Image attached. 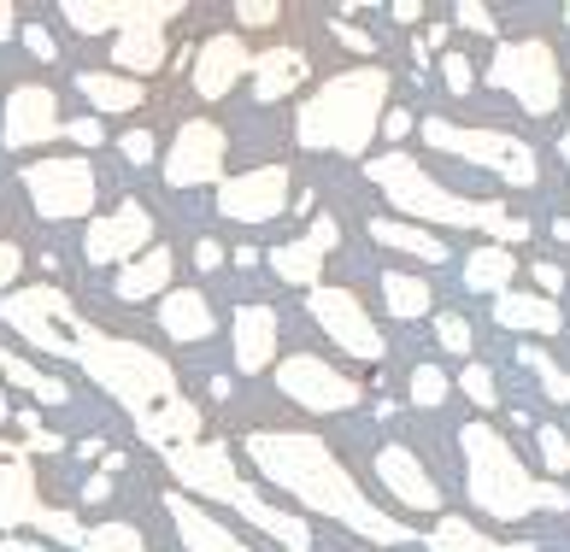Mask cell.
Returning <instances> with one entry per match:
<instances>
[{"label":"cell","mask_w":570,"mask_h":552,"mask_svg":"<svg viewBox=\"0 0 570 552\" xmlns=\"http://www.w3.org/2000/svg\"><path fill=\"white\" fill-rule=\"evenodd\" d=\"M530 270H535V283H541V294H547V300H553V294L564 288V270H559L553 259H535Z\"/></svg>","instance_id":"7dc6e473"},{"label":"cell","mask_w":570,"mask_h":552,"mask_svg":"<svg viewBox=\"0 0 570 552\" xmlns=\"http://www.w3.org/2000/svg\"><path fill=\"white\" fill-rule=\"evenodd\" d=\"M77 365L89 371L124 412H130V423L141 430V441H147L159 459L177 453V447H188V441H206V435H200L206 423H200V412H195V400L177 388L171 365H165L154 347L124 342V335H107V329L82 324V329H77Z\"/></svg>","instance_id":"7a4b0ae2"},{"label":"cell","mask_w":570,"mask_h":552,"mask_svg":"<svg viewBox=\"0 0 570 552\" xmlns=\"http://www.w3.org/2000/svg\"><path fill=\"white\" fill-rule=\"evenodd\" d=\"M564 165H570V130H564Z\"/></svg>","instance_id":"680465c9"},{"label":"cell","mask_w":570,"mask_h":552,"mask_svg":"<svg viewBox=\"0 0 570 552\" xmlns=\"http://www.w3.org/2000/svg\"><path fill=\"white\" fill-rule=\"evenodd\" d=\"M195 265H200V270H218V265H224V247H218V241H195Z\"/></svg>","instance_id":"816d5d0a"},{"label":"cell","mask_w":570,"mask_h":552,"mask_svg":"<svg viewBox=\"0 0 570 552\" xmlns=\"http://www.w3.org/2000/svg\"><path fill=\"white\" fill-rule=\"evenodd\" d=\"M335 236H342V229H335V218H312V229L301 241H283V247H271L265 253V265L283 276L288 288H318V270H324V253L335 247Z\"/></svg>","instance_id":"ffe728a7"},{"label":"cell","mask_w":570,"mask_h":552,"mask_svg":"<svg viewBox=\"0 0 570 552\" xmlns=\"http://www.w3.org/2000/svg\"><path fill=\"white\" fill-rule=\"evenodd\" d=\"M24 48H30L36 59H53V53H59V48H53V36H48V30H24Z\"/></svg>","instance_id":"f907efd6"},{"label":"cell","mask_w":570,"mask_h":552,"mask_svg":"<svg viewBox=\"0 0 570 552\" xmlns=\"http://www.w3.org/2000/svg\"><path fill=\"white\" fill-rule=\"evenodd\" d=\"M118 147H124V159H130V165H147V159L159 154V141H154V130H130V136L118 141Z\"/></svg>","instance_id":"7bdbcfd3"},{"label":"cell","mask_w":570,"mask_h":552,"mask_svg":"<svg viewBox=\"0 0 570 552\" xmlns=\"http://www.w3.org/2000/svg\"><path fill=\"white\" fill-rule=\"evenodd\" d=\"M147 241H154V211L141 200H118V211L89 224L82 253H89V265H130L147 253Z\"/></svg>","instance_id":"e0dca14e"},{"label":"cell","mask_w":570,"mask_h":552,"mask_svg":"<svg viewBox=\"0 0 570 552\" xmlns=\"http://www.w3.org/2000/svg\"><path fill=\"white\" fill-rule=\"evenodd\" d=\"M82 552H147V541L136 523H100L82 535Z\"/></svg>","instance_id":"e575fe53"},{"label":"cell","mask_w":570,"mask_h":552,"mask_svg":"<svg viewBox=\"0 0 570 552\" xmlns=\"http://www.w3.org/2000/svg\"><path fill=\"white\" fill-rule=\"evenodd\" d=\"M494 324L505 329H523V335H559V300H547V294H518V288H505L500 300H494Z\"/></svg>","instance_id":"484cf974"},{"label":"cell","mask_w":570,"mask_h":552,"mask_svg":"<svg viewBox=\"0 0 570 552\" xmlns=\"http://www.w3.org/2000/svg\"><path fill=\"white\" fill-rule=\"evenodd\" d=\"M441 77H448L453 95H471V89H476V82H471L476 71H471V59H464V53H448V59H441Z\"/></svg>","instance_id":"b9f144b4"},{"label":"cell","mask_w":570,"mask_h":552,"mask_svg":"<svg viewBox=\"0 0 570 552\" xmlns=\"http://www.w3.org/2000/svg\"><path fill=\"white\" fill-rule=\"evenodd\" d=\"M523 365H530V371L541 376L547 400H559V406H570V376L559 371V358H553V353H541V347H523Z\"/></svg>","instance_id":"d590c367"},{"label":"cell","mask_w":570,"mask_h":552,"mask_svg":"<svg viewBox=\"0 0 570 552\" xmlns=\"http://www.w3.org/2000/svg\"><path fill=\"white\" fill-rule=\"evenodd\" d=\"M66 136V118H59V95L48 82H18L7 89V106H0V141L12 147H36V141H53Z\"/></svg>","instance_id":"9a60e30c"},{"label":"cell","mask_w":570,"mask_h":552,"mask_svg":"<svg viewBox=\"0 0 570 552\" xmlns=\"http://www.w3.org/2000/svg\"><path fill=\"white\" fill-rule=\"evenodd\" d=\"M383 300L389 317H430V276H412V270H383Z\"/></svg>","instance_id":"d6a6232c"},{"label":"cell","mask_w":570,"mask_h":552,"mask_svg":"<svg viewBox=\"0 0 570 552\" xmlns=\"http://www.w3.org/2000/svg\"><path fill=\"white\" fill-rule=\"evenodd\" d=\"M224 159H229V141L213 118H195L183 124L171 154H165V183L171 188H206V183H224Z\"/></svg>","instance_id":"5bb4252c"},{"label":"cell","mask_w":570,"mask_h":552,"mask_svg":"<svg viewBox=\"0 0 570 552\" xmlns=\"http://www.w3.org/2000/svg\"><path fill=\"white\" fill-rule=\"evenodd\" d=\"M441 400H448V376H441L435 365H417L412 371V406L417 412H435Z\"/></svg>","instance_id":"8d00e7d4"},{"label":"cell","mask_w":570,"mask_h":552,"mask_svg":"<svg viewBox=\"0 0 570 552\" xmlns=\"http://www.w3.org/2000/svg\"><path fill=\"white\" fill-rule=\"evenodd\" d=\"M541 464L547 471H570V435L559 430V423H541Z\"/></svg>","instance_id":"f35d334b"},{"label":"cell","mask_w":570,"mask_h":552,"mask_svg":"<svg viewBox=\"0 0 570 552\" xmlns=\"http://www.w3.org/2000/svg\"><path fill=\"white\" fill-rule=\"evenodd\" d=\"M383 195L406 211V218L417 224H448V229H482V236H494V247L505 241H530V224L512 218L500 200H464L453 195V188H441L424 165L406 159V154H383V159H371V171H365Z\"/></svg>","instance_id":"5b68a950"},{"label":"cell","mask_w":570,"mask_h":552,"mask_svg":"<svg viewBox=\"0 0 570 552\" xmlns=\"http://www.w3.org/2000/svg\"><path fill=\"white\" fill-rule=\"evenodd\" d=\"M82 95H89L100 112H136V106L147 100V82L124 77V71H82Z\"/></svg>","instance_id":"f546056e"},{"label":"cell","mask_w":570,"mask_h":552,"mask_svg":"<svg viewBox=\"0 0 570 552\" xmlns=\"http://www.w3.org/2000/svg\"><path fill=\"white\" fill-rule=\"evenodd\" d=\"M453 18L464 30H482V36H494V12L489 7H453Z\"/></svg>","instance_id":"bcb514c9"},{"label":"cell","mask_w":570,"mask_h":552,"mask_svg":"<svg viewBox=\"0 0 570 552\" xmlns=\"http://www.w3.org/2000/svg\"><path fill=\"white\" fill-rule=\"evenodd\" d=\"M236 18H242L247 30H259V24H277L283 7H271V0H253V7H236Z\"/></svg>","instance_id":"f6af8a7d"},{"label":"cell","mask_w":570,"mask_h":552,"mask_svg":"<svg viewBox=\"0 0 570 552\" xmlns=\"http://www.w3.org/2000/svg\"><path fill=\"white\" fill-rule=\"evenodd\" d=\"M335 36H342V41H347L353 53H371V48H376V41H371L365 30H353V24H342V30H335Z\"/></svg>","instance_id":"f5cc1de1"},{"label":"cell","mask_w":570,"mask_h":552,"mask_svg":"<svg viewBox=\"0 0 570 552\" xmlns=\"http://www.w3.org/2000/svg\"><path fill=\"white\" fill-rule=\"evenodd\" d=\"M459 388L476 400V412H494V406H500V388H494V371H489V365H464Z\"/></svg>","instance_id":"74e56055"},{"label":"cell","mask_w":570,"mask_h":552,"mask_svg":"<svg viewBox=\"0 0 570 552\" xmlns=\"http://www.w3.org/2000/svg\"><path fill=\"white\" fill-rule=\"evenodd\" d=\"M0 529H36V535H48L59 546H82V529L71 512H53L48 500H41V487H36V471H30V459H0Z\"/></svg>","instance_id":"30bf717a"},{"label":"cell","mask_w":570,"mask_h":552,"mask_svg":"<svg viewBox=\"0 0 570 552\" xmlns=\"http://www.w3.org/2000/svg\"><path fill=\"white\" fill-rule=\"evenodd\" d=\"M277 388L312 417H342L365 400V388H358L353 376H342L335 365H324V358H312V353L277 358Z\"/></svg>","instance_id":"7c38bea8"},{"label":"cell","mask_w":570,"mask_h":552,"mask_svg":"<svg viewBox=\"0 0 570 552\" xmlns=\"http://www.w3.org/2000/svg\"><path fill=\"white\" fill-rule=\"evenodd\" d=\"M66 136H71L77 147H100V141H107V130H100V118H71V124H66Z\"/></svg>","instance_id":"ee69618b"},{"label":"cell","mask_w":570,"mask_h":552,"mask_svg":"<svg viewBox=\"0 0 570 552\" xmlns=\"http://www.w3.org/2000/svg\"><path fill=\"white\" fill-rule=\"evenodd\" d=\"M171 18H183L177 0H154V7H147V0H130V7H124V0H100V7L71 0L66 7V24H77L82 36H100V30H124V36L130 30H165Z\"/></svg>","instance_id":"ac0fdd59"},{"label":"cell","mask_w":570,"mask_h":552,"mask_svg":"<svg viewBox=\"0 0 570 552\" xmlns=\"http://www.w3.org/2000/svg\"><path fill=\"white\" fill-rule=\"evenodd\" d=\"M306 306H312L318 329H324L342 353H353V358H383V329L371 324V312H365V300H358L353 288L318 283V288L306 294Z\"/></svg>","instance_id":"4fadbf2b"},{"label":"cell","mask_w":570,"mask_h":552,"mask_svg":"<svg viewBox=\"0 0 570 552\" xmlns=\"http://www.w3.org/2000/svg\"><path fill=\"white\" fill-rule=\"evenodd\" d=\"M0 552H48L41 541H24V535H0Z\"/></svg>","instance_id":"db71d44e"},{"label":"cell","mask_w":570,"mask_h":552,"mask_svg":"<svg viewBox=\"0 0 570 552\" xmlns=\"http://www.w3.org/2000/svg\"><path fill=\"white\" fill-rule=\"evenodd\" d=\"M306 82V53L301 48H265V53H253V95L259 100H283L294 95Z\"/></svg>","instance_id":"d4e9b609"},{"label":"cell","mask_w":570,"mask_h":552,"mask_svg":"<svg viewBox=\"0 0 570 552\" xmlns=\"http://www.w3.org/2000/svg\"><path fill=\"white\" fill-rule=\"evenodd\" d=\"M171 270H177V259H171V247H147L141 259H130L118 270V300H147V294H171Z\"/></svg>","instance_id":"4316f807"},{"label":"cell","mask_w":570,"mask_h":552,"mask_svg":"<svg viewBox=\"0 0 570 552\" xmlns=\"http://www.w3.org/2000/svg\"><path fill=\"white\" fill-rule=\"evenodd\" d=\"M12 30H18V12H12V7H7V0H0V41H7V36H12Z\"/></svg>","instance_id":"9f6ffc18"},{"label":"cell","mask_w":570,"mask_h":552,"mask_svg":"<svg viewBox=\"0 0 570 552\" xmlns=\"http://www.w3.org/2000/svg\"><path fill=\"white\" fill-rule=\"evenodd\" d=\"M441 41H448V30H441V24H430L424 36H417V41H412V53H417V59H430V53L441 48Z\"/></svg>","instance_id":"681fc988"},{"label":"cell","mask_w":570,"mask_h":552,"mask_svg":"<svg viewBox=\"0 0 570 552\" xmlns=\"http://www.w3.org/2000/svg\"><path fill=\"white\" fill-rule=\"evenodd\" d=\"M0 317H7L12 335H24L36 353H53V358H77V329L89 324L71 294L53 283H30V288L0 294Z\"/></svg>","instance_id":"9c48e42d"},{"label":"cell","mask_w":570,"mask_h":552,"mask_svg":"<svg viewBox=\"0 0 570 552\" xmlns=\"http://www.w3.org/2000/svg\"><path fill=\"white\" fill-rule=\"evenodd\" d=\"M288 188H294V177L283 165H259V171H242V177L218 183V211L229 224H271L288 206Z\"/></svg>","instance_id":"2e32d148"},{"label":"cell","mask_w":570,"mask_h":552,"mask_svg":"<svg viewBox=\"0 0 570 552\" xmlns=\"http://www.w3.org/2000/svg\"><path fill=\"white\" fill-rule=\"evenodd\" d=\"M435 335H441V347H448V353H471V324H464L459 312H441Z\"/></svg>","instance_id":"ab89813d"},{"label":"cell","mask_w":570,"mask_h":552,"mask_svg":"<svg viewBox=\"0 0 570 552\" xmlns=\"http://www.w3.org/2000/svg\"><path fill=\"white\" fill-rule=\"evenodd\" d=\"M412 130H417V118H412V112H389V118H383V136H389V141L412 136Z\"/></svg>","instance_id":"c3c4849f"},{"label":"cell","mask_w":570,"mask_h":552,"mask_svg":"<svg viewBox=\"0 0 570 552\" xmlns=\"http://www.w3.org/2000/svg\"><path fill=\"white\" fill-rule=\"evenodd\" d=\"M159 329L171 335V342H206V335L218 329V317H213V306H206V294L171 288V294L159 300Z\"/></svg>","instance_id":"cb8c5ba5"},{"label":"cell","mask_w":570,"mask_h":552,"mask_svg":"<svg viewBox=\"0 0 570 552\" xmlns=\"http://www.w3.org/2000/svg\"><path fill=\"white\" fill-rule=\"evenodd\" d=\"M112 66L124 77L147 82L165 66V30H130V36H112Z\"/></svg>","instance_id":"f1b7e54d"},{"label":"cell","mask_w":570,"mask_h":552,"mask_svg":"<svg viewBox=\"0 0 570 552\" xmlns=\"http://www.w3.org/2000/svg\"><path fill=\"white\" fill-rule=\"evenodd\" d=\"M12 412H18V406H7V394H0V423H7V417H12Z\"/></svg>","instance_id":"6f0895ef"},{"label":"cell","mask_w":570,"mask_h":552,"mask_svg":"<svg viewBox=\"0 0 570 552\" xmlns=\"http://www.w3.org/2000/svg\"><path fill=\"white\" fill-rule=\"evenodd\" d=\"M512 253H505V247H476L471 253V259H464V288H476V294H494V300H500V294L505 288H512Z\"/></svg>","instance_id":"1f68e13d"},{"label":"cell","mask_w":570,"mask_h":552,"mask_svg":"<svg viewBox=\"0 0 570 552\" xmlns=\"http://www.w3.org/2000/svg\"><path fill=\"white\" fill-rule=\"evenodd\" d=\"M371 236L383 241V247L412 253V259H424V265H441V259H448L441 236H430V229H417V224H400V218H376V224H371Z\"/></svg>","instance_id":"4dcf8cb0"},{"label":"cell","mask_w":570,"mask_h":552,"mask_svg":"<svg viewBox=\"0 0 570 552\" xmlns=\"http://www.w3.org/2000/svg\"><path fill=\"white\" fill-rule=\"evenodd\" d=\"M165 471L183 482V494L229 505L236 518H247L253 529H265V535L277 541V546H288V552H312V529H306L301 518L277 512V505H265L259 487H247V482L236 476V459H229L224 441H188V447L165 453Z\"/></svg>","instance_id":"8992f818"},{"label":"cell","mask_w":570,"mask_h":552,"mask_svg":"<svg viewBox=\"0 0 570 552\" xmlns=\"http://www.w3.org/2000/svg\"><path fill=\"white\" fill-rule=\"evenodd\" d=\"M489 82H494L500 95H512L530 118H553L559 100H564L559 53H553V41H541V36L500 41L494 59H489Z\"/></svg>","instance_id":"ba28073f"},{"label":"cell","mask_w":570,"mask_h":552,"mask_svg":"<svg viewBox=\"0 0 570 552\" xmlns=\"http://www.w3.org/2000/svg\"><path fill=\"white\" fill-rule=\"evenodd\" d=\"M277 312L271 306H242L236 324H229V347H236V371L242 376H259V371H277Z\"/></svg>","instance_id":"44dd1931"},{"label":"cell","mask_w":570,"mask_h":552,"mask_svg":"<svg viewBox=\"0 0 570 552\" xmlns=\"http://www.w3.org/2000/svg\"><path fill=\"white\" fill-rule=\"evenodd\" d=\"M24 195L30 206L41 211V218H53V224H71V218H89L95 211V171H89V159H71V154H53V159H36L24 165Z\"/></svg>","instance_id":"8fae6325"},{"label":"cell","mask_w":570,"mask_h":552,"mask_svg":"<svg viewBox=\"0 0 570 552\" xmlns=\"http://www.w3.org/2000/svg\"><path fill=\"white\" fill-rule=\"evenodd\" d=\"M18 270H24V253H18V241L7 236V229H0V294H12Z\"/></svg>","instance_id":"60d3db41"},{"label":"cell","mask_w":570,"mask_h":552,"mask_svg":"<svg viewBox=\"0 0 570 552\" xmlns=\"http://www.w3.org/2000/svg\"><path fill=\"white\" fill-rule=\"evenodd\" d=\"M0 376H7V382H18L24 394H36L41 406H66V382H59V376H48V371H36L30 358H18V353H7V347H0Z\"/></svg>","instance_id":"836d02e7"},{"label":"cell","mask_w":570,"mask_h":552,"mask_svg":"<svg viewBox=\"0 0 570 552\" xmlns=\"http://www.w3.org/2000/svg\"><path fill=\"white\" fill-rule=\"evenodd\" d=\"M242 71H253V48L242 36H206L200 53H195V95L200 100H224L229 89L242 82Z\"/></svg>","instance_id":"d6986e66"},{"label":"cell","mask_w":570,"mask_h":552,"mask_svg":"<svg viewBox=\"0 0 570 552\" xmlns=\"http://www.w3.org/2000/svg\"><path fill=\"white\" fill-rule=\"evenodd\" d=\"M165 512H171V523H177V535H183L188 552H253L247 541L229 535L206 505H195V494H165Z\"/></svg>","instance_id":"603a6c76"},{"label":"cell","mask_w":570,"mask_h":552,"mask_svg":"<svg viewBox=\"0 0 570 552\" xmlns=\"http://www.w3.org/2000/svg\"><path fill=\"white\" fill-rule=\"evenodd\" d=\"M435 154H453V159H471V165H489L494 177H505L512 188H535L541 183V159L530 141H518L512 130H489V124H453V118H424L417 124Z\"/></svg>","instance_id":"52a82bcc"},{"label":"cell","mask_w":570,"mask_h":552,"mask_svg":"<svg viewBox=\"0 0 570 552\" xmlns=\"http://www.w3.org/2000/svg\"><path fill=\"white\" fill-rule=\"evenodd\" d=\"M459 447H464V494L482 518H500V523H518L530 512H570V494L559 482H541L523 471V459L512 453L489 417L464 423L459 430Z\"/></svg>","instance_id":"277c9868"},{"label":"cell","mask_w":570,"mask_h":552,"mask_svg":"<svg viewBox=\"0 0 570 552\" xmlns=\"http://www.w3.org/2000/svg\"><path fill=\"white\" fill-rule=\"evenodd\" d=\"M424 546H430V552H535L530 541H494V535H482L471 518H453V512L430 529Z\"/></svg>","instance_id":"83f0119b"},{"label":"cell","mask_w":570,"mask_h":552,"mask_svg":"<svg viewBox=\"0 0 570 552\" xmlns=\"http://www.w3.org/2000/svg\"><path fill=\"white\" fill-rule=\"evenodd\" d=\"M376 476H383V487L406 505V512H441V494H435V482H430L424 464H417L412 447H383L376 453Z\"/></svg>","instance_id":"7402d4cb"},{"label":"cell","mask_w":570,"mask_h":552,"mask_svg":"<svg viewBox=\"0 0 570 552\" xmlns=\"http://www.w3.org/2000/svg\"><path fill=\"white\" fill-rule=\"evenodd\" d=\"M394 18H400V24H417V18H424V7H417V0H400Z\"/></svg>","instance_id":"11a10c76"},{"label":"cell","mask_w":570,"mask_h":552,"mask_svg":"<svg viewBox=\"0 0 570 552\" xmlns=\"http://www.w3.org/2000/svg\"><path fill=\"white\" fill-rule=\"evenodd\" d=\"M389 89H394V77L383 66L335 71L330 82H318V89L301 100V112H294V141L312 147V154L358 159L389 118Z\"/></svg>","instance_id":"3957f363"},{"label":"cell","mask_w":570,"mask_h":552,"mask_svg":"<svg viewBox=\"0 0 570 552\" xmlns=\"http://www.w3.org/2000/svg\"><path fill=\"white\" fill-rule=\"evenodd\" d=\"M242 453L253 459V471L265 482H277L288 500H301L306 512L335 518L342 529H353V535H365L376 546H406L412 541V529L400 518H389L318 435H306V430H247Z\"/></svg>","instance_id":"6da1fadb"}]
</instances>
